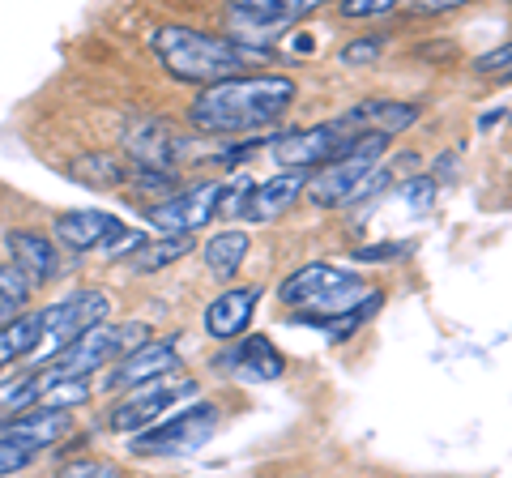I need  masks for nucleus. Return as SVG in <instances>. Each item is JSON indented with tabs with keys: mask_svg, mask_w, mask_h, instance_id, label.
Returning <instances> with one entry per match:
<instances>
[{
	"mask_svg": "<svg viewBox=\"0 0 512 478\" xmlns=\"http://www.w3.org/2000/svg\"><path fill=\"white\" fill-rule=\"evenodd\" d=\"M295 103V82L291 77H222L210 82L188 107V124L201 137H244L252 129L274 124L286 107Z\"/></svg>",
	"mask_w": 512,
	"mask_h": 478,
	"instance_id": "obj_1",
	"label": "nucleus"
},
{
	"mask_svg": "<svg viewBox=\"0 0 512 478\" xmlns=\"http://www.w3.org/2000/svg\"><path fill=\"white\" fill-rule=\"evenodd\" d=\"M150 52L163 60V69L175 82H188V86H210V82H222V77H235L256 56L239 39L210 35V30H197V26L150 30Z\"/></svg>",
	"mask_w": 512,
	"mask_h": 478,
	"instance_id": "obj_2",
	"label": "nucleus"
},
{
	"mask_svg": "<svg viewBox=\"0 0 512 478\" xmlns=\"http://www.w3.org/2000/svg\"><path fill=\"white\" fill-rule=\"evenodd\" d=\"M367 291H372V286L363 282L359 269L312 261V265L295 269V274L282 282L278 295H282V304L299 316V321L320 325V321H329V316H342L350 308H359Z\"/></svg>",
	"mask_w": 512,
	"mask_h": 478,
	"instance_id": "obj_3",
	"label": "nucleus"
},
{
	"mask_svg": "<svg viewBox=\"0 0 512 478\" xmlns=\"http://www.w3.org/2000/svg\"><path fill=\"white\" fill-rule=\"evenodd\" d=\"M146 325H137V321H128V325H90L82 338H73L69 346L60 350V355H52L43 363V368H35L39 376V385L43 380H56V376H86V372H99L107 368V363H116L120 355H128L141 338H146Z\"/></svg>",
	"mask_w": 512,
	"mask_h": 478,
	"instance_id": "obj_4",
	"label": "nucleus"
},
{
	"mask_svg": "<svg viewBox=\"0 0 512 478\" xmlns=\"http://www.w3.org/2000/svg\"><path fill=\"white\" fill-rule=\"evenodd\" d=\"M389 133H359V141L346 154L329 158L325 171H308L303 184V201H312L316 210H333V205H350L355 188L367 180V171L380 163V154L389 150Z\"/></svg>",
	"mask_w": 512,
	"mask_h": 478,
	"instance_id": "obj_5",
	"label": "nucleus"
},
{
	"mask_svg": "<svg viewBox=\"0 0 512 478\" xmlns=\"http://www.w3.org/2000/svg\"><path fill=\"white\" fill-rule=\"evenodd\" d=\"M107 312H111L107 291H77L69 299H60V304L39 312V346H35V355L47 363L52 355H60L73 338H82L90 325L107 321Z\"/></svg>",
	"mask_w": 512,
	"mask_h": 478,
	"instance_id": "obj_6",
	"label": "nucleus"
},
{
	"mask_svg": "<svg viewBox=\"0 0 512 478\" xmlns=\"http://www.w3.org/2000/svg\"><path fill=\"white\" fill-rule=\"evenodd\" d=\"M192 393H197V380H192V376H184L180 368L163 372V376L146 380V385H133V393H128L124 402L111 410V427L124 432V436H133V432H141V427H150L154 419H163L171 406L188 402Z\"/></svg>",
	"mask_w": 512,
	"mask_h": 478,
	"instance_id": "obj_7",
	"label": "nucleus"
},
{
	"mask_svg": "<svg viewBox=\"0 0 512 478\" xmlns=\"http://www.w3.org/2000/svg\"><path fill=\"white\" fill-rule=\"evenodd\" d=\"M218 423H222L218 406L197 402V406L180 410L167 423H158V427L150 423V432L133 444V453L137 457H188V453H197L205 440H214Z\"/></svg>",
	"mask_w": 512,
	"mask_h": 478,
	"instance_id": "obj_8",
	"label": "nucleus"
},
{
	"mask_svg": "<svg viewBox=\"0 0 512 478\" xmlns=\"http://www.w3.org/2000/svg\"><path fill=\"white\" fill-rule=\"evenodd\" d=\"M355 141H359V133L338 116L329 124H316V129H299V133L274 137V158H278V167H308L312 171L320 163H329V158L346 154Z\"/></svg>",
	"mask_w": 512,
	"mask_h": 478,
	"instance_id": "obj_9",
	"label": "nucleus"
},
{
	"mask_svg": "<svg viewBox=\"0 0 512 478\" xmlns=\"http://www.w3.org/2000/svg\"><path fill=\"white\" fill-rule=\"evenodd\" d=\"M222 197H227V184L201 180V184L184 188V193H171L163 205H154V210H150V227L158 235H188V231L205 227V222L218 214Z\"/></svg>",
	"mask_w": 512,
	"mask_h": 478,
	"instance_id": "obj_10",
	"label": "nucleus"
},
{
	"mask_svg": "<svg viewBox=\"0 0 512 478\" xmlns=\"http://www.w3.org/2000/svg\"><path fill=\"white\" fill-rule=\"evenodd\" d=\"M329 0H227L231 22L239 26V35H278L282 26H291L299 18H308Z\"/></svg>",
	"mask_w": 512,
	"mask_h": 478,
	"instance_id": "obj_11",
	"label": "nucleus"
},
{
	"mask_svg": "<svg viewBox=\"0 0 512 478\" xmlns=\"http://www.w3.org/2000/svg\"><path fill=\"white\" fill-rule=\"evenodd\" d=\"M180 368V346L171 338H154V342H137L128 355L116 359V372H107V389H133L146 380L175 372Z\"/></svg>",
	"mask_w": 512,
	"mask_h": 478,
	"instance_id": "obj_12",
	"label": "nucleus"
},
{
	"mask_svg": "<svg viewBox=\"0 0 512 478\" xmlns=\"http://www.w3.org/2000/svg\"><path fill=\"white\" fill-rule=\"evenodd\" d=\"M69 427H73L69 410H43V406H35V410L18 414V419L0 423V440L18 444V449H26V453H39V449H52L56 440L69 436Z\"/></svg>",
	"mask_w": 512,
	"mask_h": 478,
	"instance_id": "obj_13",
	"label": "nucleus"
},
{
	"mask_svg": "<svg viewBox=\"0 0 512 478\" xmlns=\"http://www.w3.org/2000/svg\"><path fill=\"white\" fill-rule=\"evenodd\" d=\"M303 184H308V167H286L282 175H274V180L256 184L248 193V201L239 205V214L248 222H274L278 214H286L303 197Z\"/></svg>",
	"mask_w": 512,
	"mask_h": 478,
	"instance_id": "obj_14",
	"label": "nucleus"
},
{
	"mask_svg": "<svg viewBox=\"0 0 512 478\" xmlns=\"http://www.w3.org/2000/svg\"><path fill=\"white\" fill-rule=\"evenodd\" d=\"M256 304H261V291L256 286H231V291H222L210 308H205V329H210V338L218 342H231L239 333L248 329Z\"/></svg>",
	"mask_w": 512,
	"mask_h": 478,
	"instance_id": "obj_15",
	"label": "nucleus"
},
{
	"mask_svg": "<svg viewBox=\"0 0 512 478\" xmlns=\"http://www.w3.org/2000/svg\"><path fill=\"white\" fill-rule=\"evenodd\" d=\"M5 248H9L13 265H18L35 286L52 282V278L60 274V257H56V248H52V239H47V235H35V231H9V235H5Z\"/></svg>",
	"mask_w": 512,
	"mask_h": 478,
	"instance_id": "obj_16",
	"label": "nucleus"
},
{
	"mask_svg": "<svg viewBox=\"0 0 512 478\" xmlns=\"http://www.w3.org/2000/svg\"><path fill=\"white\" fill-rule=\"evenodd\" d=\"M355 133H406L419 120V103H397V99H367L355 111L342 116Z\"/></svg>",
	"mask_w": 512,
	"mask_h": 478,
	"instance_id": "obj_17",
	"label": "nucleus"
},
{
	"mask_svg": "<svg viewBox=\"0 0 512 478\" xmlns=\"http://www.w3.org/2000/svg\"><path fill=\"white\" fill-rule=\"evenodd\" d=\"M124 146L137 154V163H158V167H171L175 158L184 154V137L171 133L163 120H141L124 133Z\"/></svg>",
	"mask_w": 512,
	"mask_h": 478,
	"instance_id": "obj_18",
	"label": "nucleus"
},
{
	"mask_svg": "<svg viewBox=\"0 0 512 478\" xmlns=\"http://www.w3.org/2000/svg\"><path fill=\"white\" fill-rule=\"evenodd\" d=\"M227 368L239 380H248V385H265V380H278L286 372V359H282V350L265 338V333H256V338H248L227 359Z\"/></svg>",
	"mask_w": 512,
	"mask_h": 478,
	"instance_id": "obj_19",
	"label": "nucleus"
},
{
	"mask_svg": "<svg viewBox=\"0 0 512 478\" xmlns=\"http://www.w3.org/2000/svg\"><path fill=\"white\" fill-rule=\"evenodd\" d=\"M116 231H120V218H111V214H103V210H69V214L56 218V235H60L69 248H77V252L103 248Z\"/></svg>",
	"mask_w": 512,
	"mask_h": 478,
	"instance_id": "obj_20",
	"label": "nucleus"
},
{
	"mask_svg": "<svg viewBox=\"0 0 512 478\" xmlns=\"http://www.w3.org/2000/svg\"><path fill=\"white\" fill-rule=\"evenodd\" d=\"M188 252H192V231L188 235H154V244H150V239H141V244L133 248L128 265H133L137 274H158V269L184 261Z\"/></svg>",
	"mask_w": 512,
	"mask_h": 478,
	"instance_id": "obj_21",
	"label": "nucleus"
},
{
	"mask_svg": "<svg viewBox=\"0 0 512 478\" xmlns=\"http://www.w3.org/2000/svg\"><path fill=\"white\" fill-rule=\"evenodd\" d=\"M248 257V235L244 231H222L214 235L210 244H205V269L218 278V282H227L239 274V265H244Z\"/></svg>",
	"mask_w": 512,
	"mask_h": 478,
	"instance_id": "obj_22",
	"label": "nucleus"
},
{
	"mask_svg": "<svg viewBox=\"0 0 512 478\" xmlns=\"http://www.w3.org/2000/svg\"><path fill=\"white\" fill-rule=\"evenodd\" d=\"M35 346H39V312L5 321L0 325V368H13L18 359L35 355Z\"/></svg>",
	"mask_w": 512,
	"mask_h": 478,
	"instance_id": "obj_23",
	"label": "nucleus"
},
{
	"mask_svg": "<svg viewBox=\"0 0 512 478\" xmlns=\"http://www.w3.org/2000/svg\"><path fill=\"white\" fill-rule=\"evenodd\" d=\"M90 402V385L86 376H56V380H43L35 406L43 410H73V406H86Z\"/></svg>",
	"mask_w": 512,
	"mask_h": 478,
	"instance_id": "obj_24",
	"label": "nucleus"
},
{
	"mask_svg": "<svg viewBox=\"0 0 512 478\" xmlns=\"http://www.w3.org/2000/svg\"><path fill=\"white\" fill-rule=\"evenodd\" d=\"M73 175L90 188H120L128 180V167L120 163L116 154H86L73 163Z\"/></svg>",
	"mask_w": 512,
	"mask_h": 478,
	"instance_id": "obj_25",
	"label": "nucleus"
},
{
	"mask_svg": "<svg viewBox=\"0 0 512 478\" xmlns=\"http://www.w3.org/2000/svg\"><path fill=\"white\" fill-rule=\"evenodd\" d=\"M30 291H35V282H30L18 265H0V325L13 321V316L22 312V304L30 299Z\"/></svg>",
	"mask_w": 512,
	"mask_h": 478,
	"instance_id": "obj_26",
	"label": "nucleus"
},
{
	"mask_svg": "<svg viewBox=\"0 0 512 478\" xmlns=\"http://www.w3.org/2000/svg\"><path fill=\"white\" fill-rule=\"evenodd\" d=\"M380 52H384V43H380V39H355V43H346V47H342L338 60H342V65H350V69H363V65H376Z\"/></svg>",
	"mask_w": 512,
	"mask_h": 478,
	"instance_id": "obj_27",
	"label": "nucleus"
},
{
	"mask_svg": "<svg viewBox=\"0 0 512 478\" xmlns=\"http://www.w3.org/2000/svg\"><path fill=\"white\" fill-rule=\"evenodd\" d=\"M402 0H342V13L346 18H380V13L397 9Z\"/></svg>",
	"mask_w": 512,
	"mask_h": 478,
	"instance_id": "obj_28",
	"label": "nucleus"
},
{
	"mask_svg": "<svg viewBox=\"0 0 512 478\" xmlns=\"http://www.w3.org/2000/svg\"><path fill=\"white\" fill-rule=\"evenodd\" d=\"M30 457H35V453H26V449H18V444L0 440V478L26 470V466H30Z\"/></svg>",
	"mask_w": 512,
	"mask_h": 478,
	"instance_id": "obj_29",
	"label": "nucleus"
},
{
	"mask_svg": "<svg viewBox=\"0 0 512 478\" xmlns=\"http://www.w3.org/2000/svg\"><path fill=\"white\" fill-rule=\"evenodd\" d=\"M120 474L116 466H107V461H73V466H64V478H111Z\"/></svg>",
	"mask_w": 512,
	"mask_h": 478,
	"instance_id": "obj_30",
	"label": "nucleus"
},
{
	"mask_svg": "<svg viewBox=\"0 0 512 478\" xmlns=\"http://www.w3.org/2000/svg\"><path fill=\"white\" fill-rule=\"evenodd\" d=\"M431 197H436V184H431V180H414V184L406 188V201H410L414 214H423L427 205H431Z\"/></svg>",
	"mask_w": 512,
	"mask_h": 478,
	"instance_id": "obj_31",
	"label": "nucleus"
},
{
	"mask_svg": "<svg viewBox=\"0 0 512 478\" xmlns=\"http://www.w3.org/2000/svg\"><path fill=\"white\" fill-rule=\"evenodd\" d=\"M457 5H470V0H414V9H423V13H444Z\"/></svg>",
	"mask_w": 512,
	"mask_h": 478,
	"instance_id": "obj_32",
	"label": "nucleus"
},
{
	"mask_svg": "<svg viewBox=\"0 0 512 478\" xmlns=\"http://www.w3.org/2000/svg\"><path fill=\"white\" fill-rule=\"evenodd\" d=\"M0 423H5V419H0Z\"/></svg>",
	"mask_w": 512,
	"mask_h": 478,
	"instance_id": "obj_33",
	"label": "nucleus"
}]
</instances>
